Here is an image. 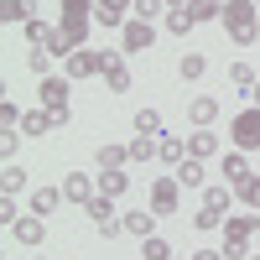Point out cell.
Here are the masks:
<instances>
[{
  "label": "cell",
  "instance_id": "1",
  "mask_svg": "<svg viewBox=\"0 0 260 260\" xmlns=\"http://www.w3.org/2000/svg\"><path fill=\"white\" fill-rule=\"evenodd\" d=\"M260 6L255 0H224V26H229V42L234 47H255L260 42Z\"/></svg>",
  "mask_w": 260,
  "mask_h": 260
},
{
  "label": "cell",
  "instance_id": "2",
  "mask_svg": "<svg viewBox=\"0 0 260 260\" xmlns=\"http://www.w3.org/2000/svg\"><path fill=\"white\" fill-rule=\"evenodd\" d=\"M255 229H260L255 213H229V219H224V255H229V260H250Z\"/></svg>",
  "mask_w": 260,
  "mask_h": 260
},
{
  "label": "cell",
  "instance_id": "3",
  "mask_svg": "<svg viewBox=\"0 0 260 260\" xmlns=\"http://www.w3.org/2000/svg\"><path fill=\"white\" fill-rule=\"evenodd\" d=\"M37 94H42V110H47L57 125H68V120H73V110H68V78H57V73H52V78H42V83H37Z\"/></svg>",
  "mask_w": 260,
  "mask_h": 260
},
{
  "label": "cell",
  "instance_id": "4",
  "mask_svg": "<svg viewBox=\"0 0 260 260\" xmlns=\"http://www.w3.org/2000/svg\"><path fill=\"white\" fill-rule=\"evenodd\" d=\"M229 141H234V151H260V110L255 104L229 120Z\"/></svg>",
  "mask_w": 260,
  "mask_h": 260
},
{
  "label": "cell",
  "instance_id": "5",
  "mask_svg": "<svg viewBox=\"0 0 260 260\" xmlns=\"http://www.w3.org/2000/svg\"><path fill=\"white\" fill-rule=\"evenodd\" d=\"M146 198H151V213H161V219H167V213L182 208V182H177V177H156Z\"/></svg>",
  "mask_w": 260,
  "mask_h": 260
},
{
  "label": "cell",
  "instance_id": "6",
  "mask_svg": "<svg viewBox=\"0 0 260 260\" xmlns=\"http://www.w3.org/2000/svg\"><path fill=\"white\" fill-rule=\"evenodd\" d=\"M151 42H156V26H151V21H125L120 26V52H146Z\"/></svg>",
  "mask_w": 260,
  "mask_h": 260
},
{
  "label": "cell",
  "instance_id": "7",
  "mask_svg": "<svg viewBox=\"0 0 260 260\" xmlns=\"http://www.w3.org/2000/svg\"><path fill=\"white\" fill-rule=\"evenodd\" d=\"M94 73H99V52H94V47H78L73 57H62V78H68V83L94 78Z\"/></svg>",
  "mask_w": 260,
  "mask_h": 260
},
{
  "label": "cell",
  "instance_id": "8",
  "mask_svg": "<svg viewBox=\"0 0 260 260\" xmlns=\"http://www.w3.org/2000/svg\"><path fill=\"white\" fill-rule=\"evenodd\" d=\"M42 234H47V219H42V213H31V208L11 224V240H16V245H42Z\"/></svg>",
  "mask_w": 260,
  "mask_h": 260
},
{
  "label": "cell",
  "instance_id": "9",
  "mask_svg": "<svg viewBox=\"0 0 260 260\" xmlns=\"http://www.w3.org/2000/svg\"><path fill=\"white\" fill-rule=\"evenodd\" d=\"M99 192V177H89V172H68V177H62V198L68 203H89Z\"/></svg>",
  "mask_w": 260,
  "mask_h": 260
},
{
  "label": "cell",
  "instance_id": "10",
  "mask_svg": "<svg viewBox=\"0 0 260 260\" xmlns=\"http://www.w3.org/2000/svg\"><path fill=\"white\" fill-rule=\"evenodd\" d=\"M125 11H130V0H94V21L104 31H120L125 26Z\"/></svg>",
  "mask_w": 260,
  "mask_h": 260
},
{
  "label": "cell",
  "instance_id": "11",
  "mask_svg": "<svg viewBox=\"0 0 260 260\" xmlns=\"http://www.w3.org/2000/svg\"><path fill=\"white\" fill-rule=\"evenodd\" d=\"M187 120L198 125V130H208L213 120H219V99H213V94H192L187 99Z\"/></svg>",
  "mask_w": 260,
  "mask_h": 260
},
{
  "label": "cell",
  "instance_id": "12",
  "mask_svg": "<svg viewBox=\"0 0 260 260\" xmlns=\"http://www.w3.org/2000/svg\"><path fill=\"white\" fill-rule=\"evenodd\" d=\"M219 172H224V182H229V187H240L245 177H255V167H250V151H229Z\"/></svg>",
  "mask_w": 260,
  "mask_h": 260
},
{
  "label": "cell",
  "instance_id": "13",
  "mask_svg": "<svg viewBox=\"0 0 260 260\" xmlns=\"http://www.w3.org/2000/svg\"><path fill=\"white\" fill-rule=\"evenodd\" d=\"M161 161V136H136L130 141V167H151Z\"/></svg>",
  "mask_w": 260,
  "mask_h": 260
},
{
  "label": "cell",
  "instance_id": "14",
  "mask_svg": "<svg viewBox=\"0 0 260 260\" xmlns=\"http://www.w3.org/2000/svg\"><path fill=\"white\" fill-rule=\"evenodd\" d=\"M94 167H99V172H120V167H130V146H110V141H104V146L94 151Z\"/></svg>",
  "mask_w": 260,
  "mask_h": 260
},
{
  "label": "cell",
  "instance_id": "15",
  "mask_svg": "<svg viewBox=\"0 0 260 260\" xmlns=\"http://www.w3.org/2000/svg\"><path fill=\"white\" fill-rule=\"evenodd\" d=\"M213 151H219V136H213V130H198V125H192V130H187V156L208 161Z\"/></svg>",
  "mask_w": 260,
  "mask_h": 260
},
{
  "label": "cell",
  "instance_id": "16",
  "mask_svg": "<svg viewBox=\"0 0 260 260\" xmlns=\"http://www.w3.org/2000/svg\"><path fill=\"white\" fill-rule=\"evenodd\" d=\"M156 219H161V213H146V208L125 213V234H136V240H151V234H156Z\"/></svg>",
  "mask_w": 260,
  "mask_h": 260
},
{
  "label": "cell",
  "instance_id": "17",
  "mask_svg": "<svg viewBox=\"0 0 260 260\" xmlns=\"http://www.w3.org/2000/svg\"><path fill=\"white\" fill-rule=\"evenodd\" d=\"M62 203H68V198H62V187H37V192H31V213H42V219L57 213Z\"/></svg>",
  "mask_w": 260,
  "mask_h": 260
},
{
  "label": "cell",
  "instance_id": "18",
  "mask_svg": "<svg viewBox=\"0 0 260 260\" xmlns=\"http://www.w3.org/2000/svg\"><path fill=\"white\" fill-rule=\"evenodd\" d=\"M203 73H208V57H203V52H182V57H177V78H182V83H198Z\"/></svg>",
  "mask_w": 260,
  "mask_h": 260
},
{
  "label": "cell",
  "instance_id": "19",
  "mask_svg": "<svg viewBox=\"0 0 260 260\" xmlns=\"http://www.w3.org/2000/svg\"><path fill=\"white\" fill-rule=\"evenodd\" d=\"M0 21H37V0H0Z\"/></svg>",
  "mask_w": 260,
  "mask_h": 260
},
{
  "label": "cell",
  "instance_id": "20",
  "mask_svg": "<svg viewBox=\"0 0 260 260\" xmlns=\"http://www.w3.org/2000/svg\"><path fill=\"white\" fill-rule=\"evenodd\" d=\"M62 21H68V26H89L94 21V0H62Z\"/></svg>",
  "mask_w": 260,
  "mask_h": 260
},
{
  "label": "cell",
  "instance_id": "21",
  "mask_svg": "<svg viewBox=\"0 0 260 260\" xmlns=\"http://www.w3.org/2000/svg\"><path fill=\"white\" fill-rule=\"evenodd\" d=\"M21 187H26V167H21V161H6V172H0V192L16 198Z\"/></svg>",
  "mask_w": 260,
  "mask_h": 260
},
{
  "label": "cell",
  "instance_id": "22",
  "mask_svg": "<svg viewBox=\"0 0 260 260\" xmlns=\"http://www.w3.org/2000/svg\"><path fill=\"white\" fill-rule=\"evenodd\" d=\"M99 192H104V198L130 192V172H125V167H120V172H99Z\"/></svg>",
  "mask_w": 260,
  "mask_h": 260
},
{
  "label": "cell",
  "instance_id": "23",
  "mask_svg": "<svg viewBox=\"0 0 260 260\" xmlns=\"http://www.w3.org/2000/svg\"><path fill=\"white\" fill-rule=\"evenodd\" d=\"M192 26H198V21H192L187 6H167V31H172V37H187Z\"/></svg>",
  "mask_w": 260,
  "mask_h": 260
},
{
  "label": "cell",
  "instance_id": "24",
  "mask_svg": "<svg viewBox=\"0 0 260 260\" xmlns=\"http://www.w3.org/2000/svg\"><path fill=\"white\" fill-rule=\"evenodd\" d=\"M172 177H177L182 187H203V161H198V156H187L182 167H172Z\"/></svg>",
  "mask_w": 260,
  "mask_h": 260
},
{
  "label": "cell",
  "instance_id": "25",
  "mask_svg": "<svg viewBox=\"0 0 260 260\" xmlns=\"http://www.w3.org/2000/svg\"><path fill=\"white\" fill-rule=\"evenodd\" d=\"M47 130H57V120L47 110H31L26 120H21V136H47Z\"/></svg>",
  "mask_w": 260,
  "mask_h": 260
},
{
  "label": "cell",
  "instance_id": "26",
  "mask_svg": "<svg viewBox=\"0 0 260 260\" xmlns=\"http://www.w3.org/2000/svg\"><path fill=\"white\" fill-rule=\"evenodd\" d=\"M161 161L167 167H182L187 161V141L182 136H161Z\"/></svg>",
  "mask_w": 260,
  "mask_h": 260
},
{
  "label": "cell",
  "instance_id": "27",
  "mask_svg": "<svg viewBox=\"0 0 260 260\" xmlns=\"http://www.w3.org/2000/svg\"><path fill=\"white\" fill-rule=\"evenodd\" d=\"M203 208H219V213H224V208H234V187H229V182L203 187Z\"/></svg>",
  "mask_w": 260,
  "mask_h": 260
},
{
  "label": "cell",
  "instance_id": "28",
  "mask_svg": "<svg viewBox=\"0 0 260 260\" xmlns=\"http://www.w3.org/2000/svg\"><path fill=\"white\" fill-rule=\"evenodd\" d=\"M192 21H224V0H187Z\"/></svg>",
  "mask_w": 260,
  "mask_h": 260
},
{
  "label": "cell",
  "instance_id": "29",
  "mask_svg": "<svg viewBox=\"0 0 260 260\" xmlns=\"http://www.w3.org/2000/svg\"><path fill=\"white\" fill-rule=\"evenodd\" d=\"M229 83H234L240 94H250L260 78H255V68H250V62H229Z\"/></svg>",
  "mask_w": 260,
  "mask_h": 260
},
{
  "label": "cell",
  "instance_id": "30",
  "mask_svg": "<svg viewBox=\"0 0 260 260\" xmlns=\"http://www.w3.org/2000/svg\"><path fill=\"white\" fill-rule=\"evenodd\" d=\"M234 203L240 208H260V177H245L240 187H234Z\"/></svg>",
  "mask_w": 260,
  "mask_h": 260
},
{
  "label": "cell",
  "instance_id": "31",
  "mask_svg": "<svg viewBox=\"0 0 260 260\" xmlns=\"http://www.w3.org/2000/svg\"><path fill=\"white\" fill-rule=\"evenodd\" d=\"M26 68H31L37 78H52V52H47V47H31V52H26Z\"/></svg>",
  "mask_w": 260,
  "mask_h": 260
},
{
  "label": "cell",
  "instance_id": "32",
  "mask_svg": "<svg viewBox=\"0 0 260 260\" xmlns=\"http://www.w3.org/2000/svg\"><path fill=\"white\" fill-rule=\"evenodd\" d=\"M141 260H172V245L161 234H151V240H141Z\"/></svg>",
  "mask_w": 260,
  "mask_h": 260
},
{
  "label": "cell",
  "instance_id": "33",
  "mask_svg": "<svg viewBox=\"0 0 260 260\" xmlns=\"http://www.w3.org/2000/svg\"><path fill=\"white\" fill-rule=\"evenodd\" d=\"M136 136H161V115L156 110H136Z\"/></svg>",
  "mask_w": 260,
  "mask_h": 260
},
{
  "label": "cell",
  "instance_id": "34",
  "mask_svg": "<svg viewBox=\"0 0 260 260\" xmlns=\"http://www.w3.org/2000/svg\"><path fill=\"white\" fill-rule=\"evenodd\" d=\"M192 229H203V234L208 229H224V213L219 208H198V213H192Z\"/></svg>",
  "mask_w": 260,
  "mask_h": 260
},
{
  "label": "cell",
  "instance_id": "35",
  "mask_svg": "<svg viewBox=\"0 0 260 260\" xmlns=\"http://www.w3.org/2000/svg\"><path fill=\"white\" fill-rule=\"evenodd\" d=\"M52 31H57V26H47V21H26V42H31V47H47Z\"/></svg>",
  "mask_w": 260,
  "mask_h": 260
},
{
  "label": "cell",
  "instance_id": "36",
  "mask_svg": "<svg viewBox=\"0 0 260 260\" xmlns=\"http://www.w3.org/2000/svg\"><path fill=\"white\" fill-rule=\"evenodd\" d=\"M136 21H151V16H167V0H130Z\"/></svg>",
  "mask_w": 260,
  "mask_h": 260
},
{
  "label": "cell",
  "instance_id": "37",
  "mask_svg": "<svg viewBox=\"0 0 260 260\" xmlns=\"http://www.w3.org/2000/svg\"><path fill=\"white\" fill-rule=\"evenodd\" d=\"M16 146H21V130H0V156L16 161Z\"/></svg>",
  "mask_w": 260,
  "mask_h": 260
},
{
  "label": "cell",
  "instance_id": "38",
  "mask_svg": "<svg viewBox=\"0 0 260 260\" xmlns=\"http://www.w3.org/2000/svg\"><path fill=\"white\" fill-rule=\"evenodd\" d=\"M21 120H26V115H21V110H16V104H11V99H6V104H0V125H6V130H16Z\"/></svg>",
  "mask_w": 260,
  "mask_h": 260
},
{
  "label": "cell",
  "instance_id": "39",
  "mask_svg": "<svg viewBox=\"0 0 260 260\" xmlns=\"http://www.w3.org/2000/svg\"><path fill=\"white\" fill-rule=\"evenodd\" d=\"M16 219H21V208H16V198H0V224H6V229H11Z\"/></svg>",
  "mask_w": 260,
  "mask_h": 260
},
{
  "label": "cell",
  "instance_id": "40",
  "mask_svg": "<svg viewBox=\"0 0 260 260\" xmlns=\"http://www.w3.org/2000/svg\"><path fill=\"white\" fill-rule=\"evenodd\" d=\"M192 260H224V250H192Z\"/></svg>",
  "mask_w": 260,
  "mask_h": 260
},
{
  "label": "cell",
  "instance_id": "41",
  "mask_svg": "<svg viewBox=\"0 0 260 260\" xmlns=\"http://www.w3.org/2000/svg\"><path fill=\"white\" fill-rule=\"evenodd\" d=\"M250 104H255V110H260V83H255V89H250Z\"/></svg>",
  "mask_w": 260,
  "mask_h": 260
},
{
  "label": "cell",
  "instance_id": "42",
  "mask_svg": "<svg viewBox=\"0 0 260 260\" xmlns=\"http://www.w3.org/2000/svg\"><path fill=\"white\" fill-rule=\"evenodd\" d=\"M167 6H187V0H167Z\"/></svg>",
  "mask_w": 260,
  "mask_h": 260
},
{
  "label": "cell",
  "instance_id": "43",
  "mask_svg": "<svg viewBox=\"0 0 260 260\" xmlns=\"http://www.w3.org/2000/svg\"><path fill=\"white\" fill-rule=\"evenodd\" d=\"M172 260H192V255H172Z\"/></svg>",
  "mask_w": 260,
  "mask_h": 260
},
{
  "label": "cell",
  "instance_id": "44",
  "mask_svg": "<svg viewBox=\"0 0 260 260\" xmlns=\"http://www.w3.org/2000/svg\"><path fill=\"white\" fill-rule=\"evenodd\" d=\"M31 260H47V255H31Z\"/></svg>",
  "mask_w": 260,
  "mask_h": 260
},
{
  "label": "cell",
  "instance_id": "45",
  "mask_svg": "<svg viewBox=\"0 0 260 260\" xmlns=\"http://www.w3.org/2000/svg\"><path fill=\"white\" fill-rule=\"evenodd\" d=\"M250 260H260V255H250Z\"/></svg>",
  "mask_w": 260,
  "mask_h": 260
},
{
  "label": "cell",
  "instance_id": "46",
  "mask_svg": "<svg viewBox=\"0 0 260 260\" xmlns=\"http://www.w3.org/2000/svg\"><path fill=\"white\" fill-rule=\"evenodd\" d=\"M255 6H260V0H255Z\"/></svg>",
  "mask_w": 260,
  "mask_h": 260
}]
</instances>
